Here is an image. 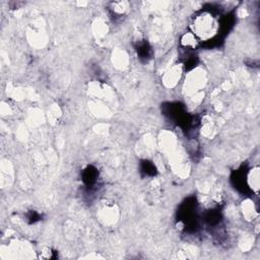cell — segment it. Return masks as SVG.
Returning a JSON list of instances; mask_svg holds the SVG:
<instances>
[{
  "mask_svg": "<svg viewBox=\"0 0 260 260\" xmlns=\"http://www.w3.org/2000/svg\"><path fill=\"white\" fill-rule=\"evenodd\" d=\"M194 35L207 40L212 38L218 28V22L213 14L204 12L199 14L194 20Z\"/></svg>",
  "mask_w": 260,
  "mask_h": 260,
  "instance_id": "obj_1",
  "label": "cell"
}]
</instances>
